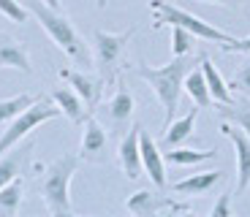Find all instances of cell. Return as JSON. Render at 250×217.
<instances>
[{
    "instance_id": "484cf974",
    "label": "cell",
    "mask_w": 250,
    "mask_h": 217,
    "mask_svg": "<svg viewBox=\"0 0 250 217\" xmlns=\"http://www.w3.org/2000/svg\"><path fill=\"white\" fill-rule=\"evenodd\" d=\"M0 14H3L8 22H14V25H25L27 17H30L27 6H22L19 0H0Z\"/></svg>"
},
{
    "instance_id": "cb8c5ba5",
    "label": "cell",
    "mask_w": 250,
    "mask_h": 217,
    "mask_svg": "<svg viewBox=\"0 0 250 217\" xmlns=\"http://www.w3.org/2000/svg\"><path fill=\"white\" fill-rule=\"evenodd\" d=\"M36 100V95H14V98H6V100H0V125L3 122H11L14 117H17L19 112H25L27 106Z\"/></svg>"
},
{
    "instance_id": "1f68e13d",
    "label": "cell",
    "mask_w": 250,
    "mask_h": 217,
    "mask_svg": "<svg viewBox=\"0 0 250 217\" xmlns=\"http://www.w3.org/2000/svg\"><path fill=\"white\" fill-rule=\"evenodd\" d=\"M109 6V0H98V8H106Z\"/></svg>"
},
{
    "instance_id": "e0dca14e",
    "label": "cell",
    "mask_w": 250,
    "mask_h": 217,
    "mask_svg": "<svg viewBox=\"0 0 250 217\" xmlns=\"http://www.w3.org/2000/svg\"><path fill=\"white\" fill-rule=\"evenodd\" d=\"M218 117L223 122L237 125L239 130H245L250 136V98L248 95H237L229 103H218Z\"/></svg>"
},
{
    "instance_id": "8992f818",
    "label": "cell",
    "mask_w": 250,
    "mask_h": 217,
    "mask_svg": "<svg viewBox=\"0 0 250 217\" xmlns=\"http://www.w3.org/2000/svg\"><path fill=\"white\" fill-rule=\"evenodd\" d=\"M136 33V27H128L125 33H106V30H95L93 33V46H95V65L101 71V79L114 81L117 76V65L123 57L125 46L131 41V36Z\"/></svg>"
},
{
    "instance_id": "5b68a950",
    "label": "cell",
    "mask_w": 250,
    "mask_h": 217,
    "mask_svg": "<svg viewBox=\"0 0 250 217\" xmlns=\"http://www.w3.org/2000/svg\"><path fill=\"white\" fill-rule=\"evenodd\" d=\"M57 117H60V109H57L55 103H49V100H44V98H36L25 112H19L17 117L8 122V130H3V136H0V155H6L8 149L17 147L33 128L49 122V119H57Z\"/></svg>"
},
{
    "instance_id": "f1b7e54d",
    "label": "cell",
    "mask_w": 250,
    "mask_h": 217,
    "mask_svg": "<svg viewBox=\"0 0 250 217\" xmlns=\"http://www.w3.org/2000/svg\"><path fill=\"white\" fill-rule=\"evenodd\" d=\"M220 49L223 52H239V55H250V36L242 38V41H229V43H220Z\"/></svg>"
},
{
    "instance_id": "7402d4cb",
    "label": "cell",
    "mask_w": 250,
    "mask_h": 217,
    "mask_svg": "<svg viewBox=\"0 0 250 217\" xmlns=\"http://www.w3.org/2000/svg\"><path fill=\"white\" fill-rule=\"evenodd\" d=\"M212 158H218V149H163V160H169L171 166H196V163L212 160Z\"/></svg>"
},
{
    "instance_id": "d4e9b609",
    "label": "cell",
    "mask_w": 250,
    "mask_h": 217,
    "mask_svg": "<svg viewBox=\"0 0 250 217\" xmlns=\"http://www.w3.org/2000/svg\"><path fill=\"white\" fill-rule=\"evenodd\" d=\"M193 43H196V36L190 30H185V27L180 25H171V55H188V52H193Z\"/></svg>"
},
{
    "instance_id": "4dcf8cb0",
    "label": "cell",
    "mask_w": 250,
    "mask_h": 217,
    "mask_svg": "<svg viewBox=\"0 0 250 217\" xmlns=\"http://www.w3.org/2000/svg\"><path fill=\"white\" fill-rule=\"evenodd\" d=\"M41 3H44V6H49V8H57V11H60V0H41Z\"/></svg>"
},
{
    "instance_id": "7a4b0ae2",
    "label": "cell",
    "mask_w": 250,
    "mask_h": 217,
    "mask_svg": "<svg viewBox=\"0 0 250 217\" xmlns=\"http://www.w3.org/2000/svg\"><path fill=\"white\" fill-rule=\"evenodd\" d=\"M27 11L36 17V22L46 30V36L55 41V46L60 52H65V55L71 57V60L79 65V68H87V65H93L90 62V52H87V43L82 41V36L76 33L74 22H71L68 17H62L57 8H49L44 6L41 0H30V6H27Z\"/></svg>"
},
{
    "instance_id": "d6986e66",
    "label": "cell",
    "mask_w": 250,
    "mask_h": 217,
    "mask_svg": "<svg viewBox=\"0 0 250 217\" xmlns=\"http://www.w3.org/2000/svg\"><path fill=\"white\" fill-rule=\"evenodd\" d=\"M201 74H204V81H207V90H209V95H212V100L215 103H229V100L234 98L231 95V90H229V84H226V79L220 76V71L215 68V62L209 60V57H204L201 55Z\"/></svg>"
},
{
    "instance_id": "83f0119b",
    "label": "cell",
    "mask_w": 250,
    "mask_h": 217,
    "mask_svg": "<svg viewBox=\"0 0 250 217\" xmlns=\"http://www.w3.org/2000/svg\"><path fill=\"white\" fill-rule=\"evenodd\" d=\"M231 212H234V209H231V190H223V193L218 196V201L212 204L209 215H212V217H229Z\"/></svg>"
},
{
    "instance_id": "ac0fdd59",
    "label": "cell",
    "mask_w": 250,
    "mask_h": 217,
    "mask_svg": "<svg viewBox=\"0 0 250 217\" xmlns=\"http://www.w3.org/2000/svg\"><path fill=\"white\" fill-rule=\"evenodd\" d=\"M52 103H55L57 109H60V114H65L74 125H82L84 117H87V109H84L82 98L71 90V87H57L55 93H52Z\"/></svg>"
},
{
    "instance_id": "4316f807",
    "label": "cell",
    "mask_w": 250,
    "mask_h": 217,
    "mask_svg": "<svg viewBox=\"0 0 250 217\" xmlns=\"http://www.w3.org/2000/svg\"><path fill=\"white\" fill-rule=\"evenodd\" d=\"M226 84H229V90H234V93L248 95L250 98V62H245L239 71H234L231 81H226Z\"/></svg>"
},
{
    "instance_id": "4fadbf2b",
    "label": "cell",
    "mask_w": 250,
    "mask_h": 217,
    "mask_svg": "<svg viewBox=\"0 0 250 217\" xmlns=\"http://www.w3.org/2000/svg\"><path fill=\"white\" fill-rule=\"evenodd\" d=\"M117 158H120V168L128 179H139L142 177V155H139V125L128 128V133L123 136L117 149Z\"/></svg>"
},
{
    "instance_id": "2e32d148",
    "label": "cell",
    "mask_w": 250,
    "mask_h": 217,
    "mask_svg": "<svg viewBox=\"0 0 250 217\" xmlns=\"http://www.w3.org/2000/svg\"><path fill=\"white\" fill-rule=\"evenodd\" d=\"M196 119H199V106H193L185 117H180V119L166 125V128H163L166 133H163V138H161V152L163 149H171V147H180L188 136H193Z\"/></svg>"
},
{
    "instance_id": "8fae6325",
    "label": "cell",
    "mask_w": 250,
    "mask_h": 217,
    "mask_svg": "<svg viewBox=\"0 0 250 217\" xmlns=\"http://www.w3.org/2000/svg\"><path fill=\"white\" fill-rule=\"evenodd\" d=\"M101 109H104V117H106V122L114 130H128V122L133 119V112H136V100H133L131 90L123 81H117V93L101 106Z\"/></svg>"
},
{
    "instance_id": "6da1fadb",
    "label": "cell",
    "mask_w": 250,
    "mask_h": 217,
    "mask_svg": "<svg viewBox=\"0 0 250 217\" xmlns=\"http://www.w3.org/2000/svg\"><path fill=\"white\" fill-rule=\"evenodd\" d=\"M196 60H199V57H193L188 52V55H177L169 65H136V68H133V74H136L139 79H144L152 90H155L158 100H161V106H163V114H166L163 128H166V125L171 122V117H174L177 106H180V93H182L185 74L196 65Z\"/></svg>"
},
{
    "instance_id": "3957f363",
    "label": "cell",
    "mask_w": 250,
    "mask_h": 217,
    "mask_svg": "<svg viewBox=\"0 0 250 217\" xmlns=\"http://www.w3.org/2000/svg\"><path fill=\"white\" fill-rule=\"evenodd\" d=\"M76 168H79V155H74V152H65V155L55 158L44 168L41 196H44V204L49 215H55V217L74 215V206H71V179H74Z\"/></svg>"
},
{
    "instance_id": "44dd1931",
    "label": "cell",
    "mask_w": 250,
    "mask_h": 217,
    "mask_svg": "<svg viewBox=\"0 0 250 217\" xmlns=\"http://www.w3.org/2000/svg\"><path fill=\"white\" fill-rule=\"evenodd\" d=\"M22 198H25V182H22V177H14L11 182L0 187V215L14 217L22 206Z\"/></svg>"
},
{
    "instance_id": "52a82bcc",
    "label": "cell",
    "mask_w": 250,
    "mask_h": 217,
    "mask_svg": "<svg viewBox=\"0 0 250 217\" xmlns=\"http://www.w3.org/2000/svg\"><path fill=\"white\" fill-rule=\"evenodd\" d=\"M125 206L136 217H155L161 212H190L188 204L171 201L169 196H161L158 190H136L131 198L125 201Z\"/></svg>"
},
{
    "instance_id": "7c38bea8",
    "label": "cell",
    "mask_w": 250,
    "mask_h": 217,
    "mask_svg": "<svg viewBox=\"0 0 250 217\" xmlns=\"http://www.w3.org/2000/svg\"><path fill=\"white\" fill-rule=\"evenodd\" d=\"M139 155H142V168L147 171V177L152 179V185H155L158 190H161V187H166V166H163V152H161V147L152 141V136L142 128V125H139Z\"/></svg>"
},
{
    "instance_id": "ffe728a7",
    "label": "cell",
    "mask_w": 250,
    "mask_h": 217,
    "mask_svg": "<svg viewBox=\"0 0 250 217\" xmlns=\"http://www.w3.org/2000/svg\"><path fill=\"white\" fill-rule=\"evenodd\" d=\"M182 90H185L188 95H190V100H193L199 109H212L215 100L212 95H209V90H207V81H204V74H201L199 65H193V68L185 74V81H182Z\"/></svg>"
},
{
    "instance_id": "603a6c76",
    "label": "cell",
    "mask_w": 250,
    "mask_h": 217,
    "mask_svg": "<svg viewBox=\"0 0 250 217\" xmlns=\"http://www.w3.org/2000/svg\"><path fill=\"white\" fill-rule=\"evenodd\" d=\"M30 149L33 147H22V149H14V152L8 149L11 155H0V187L22 174V163H25V158H27Z\"/></svg>"
},
{
    "instance_id": "9c48e42d",
    "label": "cell",
    "mask_w": 250,
    "mask_h": 217,
    "mask_svg": "<svg viewBox=\"0 0 250 217\" xmlns=\"http://www.w3.org/2000/svg\"><path fill=\"white\" fill-rule=\"evenodd\" d=\"M220 133L234 144V160H237V193H245L250 185V136L237 125L220 119Z\"/></svg>"
},
{
    "instance_id": "f546056e",
    "label": "cell",
    "mask_w": 250,
    "mask_h": 217,
    "mask_svg": "<svg viewBox=\"0 0 250 217\" xmlns=\"http://www.w3.org/2000/svg\"><path fill=\"white\" fill-rule=\"evenodd\" d=\"M199 3H215V6H226V8H237L239 0H199Z\"/></svg>"
},
{
    "instance_id": "5bb4252c",
    "label": "cell",
    "mask_w": 250,
    "mask_h": 217,
    "mask_svg": "<svg viewBox=\"0 0 250 217\" xmlns=\"http://www.w3.org/2000/svg\"><path fill=\"white\" fill-rule=\"evenodd\" d=\"M226 179V171H199L193 177H188V179H180L171 185V190L180 193V196H209L220 182Z\"/></svg>"
},
{
    "instance_id": "277c9868",
    "label": "cell",
    "mask_w": 250,
    "mask_h": 217,
    "mask_svg": "<svg viewBox=\"0 0 250 217\" xmlns=\"http://www.w3.org/2000/svg\"><path fill=\"white\" fill-rule=\"evenodd\" d=\"M150 8H152V14H155V25H152L155 30L161 25H180V27H185V30H190L196 38H204V41H215V43L234 41V36L218 30V27H212L209 22H204L201 17L185 11V8L171 6V3H166V0H152Z\"/></svg>"
},
{
    "instance_id": "9a60e30c",
    "label": "cell",
    "mask_w": 250,
    "mask_h": 217,
    "mask_svg": "<svg viewBox=\"0 0 250 217\" xmlns=\"http://www.w3.org/2000/svg\"><path fill=\"white\" fill-rule=\"evenodd\" d=\"M0 68H17L22 74H33L27 46L6 33H0Z\"/></svg>"
},
{
    "instance_id": "30bf717a",
    "label": "cell",
    "mask_w": 250,
    "mask_h": 217,
    "mask_svg": "<svg viewBox=\"0 0 250 217\" xmlns=\"http://www.w3.org/2000/svg\"><path fill=\"white\" fill-rule=\"evenodd\" d=\"M84 130H82V147H79V160H90V163H101L106 158V147H109V133L106 128L87 114L84 117Z\"/></svg>"
},
{
    "instance_id": "ba28073f",
    "label": "cell",
    "mask_w": 250,
    "mask_h": 217,
    "mask_svg": "<svg viewBox=\"0 0 250 217\" xmlns=\"http://www.w3.org/2000/svg\"><path fill=\"white\" fill-rule=\"evenodd\" d=\"M57 76H60L62 81H68V87L82 98L87 114H93L95 109H98L101 93H104V79H95V76H90L87 71H74V68H60Z\"/></svg>"
}]
</instances>
